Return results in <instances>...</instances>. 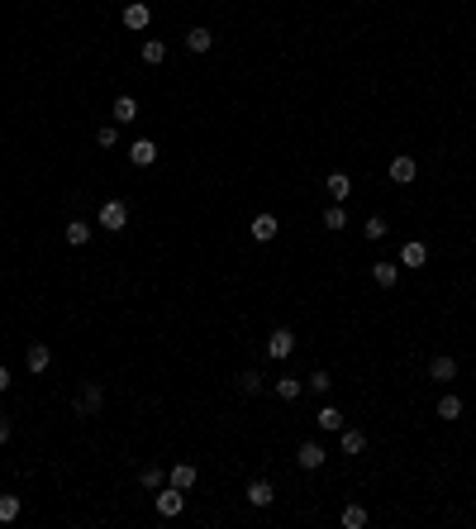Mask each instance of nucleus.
Segmentation results:
<instances>
[{
  "label": "nucleus",
  "mask_w": 476,
  "mask_h": 529,
  "mask_svg": "<svg viewBox=\"0 0 476 529\" xmlns=\"http://www.w3.org/2000/svg\"><path fill=\"white\" fill-rule=\"evenodd\" d=\"M129 162L133 167H153V162H158V143H153V138H133L129 143Z\"/></svg>",
  "instance_id": "f257e3e1"
},
{
  "label": "nucleus",
  "mask_w": 476,
  "mask_h": 529,
  "mask_svg": "<svg viewBox=\"0 0 476 529\" xmlns=\"http://www.w3.org/2000/svg\"><path fill=\"white\" fill-rule=\"evenodd\" d=\"M295 353V334L291 329H272V339H267V358H291Z\"/></svg>",
  "instance_id": "f03ea898"
},
{
  "label": "nucleus",
  "mask_w": 476,
  "mask_h": 529,
  "mask_svg": "<svg viewBox=\"0 0 476 529\" xmlns=\"http://www.w3.org/2000/svg\"><path fill=\"white\" fill-rule=\"evenodd\" d=\"M101 400H105V391H101L96 382H86V386L77 391V415H96V410H101Z\"/></svg>",
  "instance_id": "7ed1b4c3"
},
{
  "label": "nucleus",
  "mask_w": 476,
  "mask_h": 529,
  "mask_svg": "<svg viewBox=\"0 0 476 529\" xmlns=\"http://www.w3.org/2000/svg\"><path fill=\"white\" fill-rule=\"evenodd\" d=\"M415 177H419V162L410 158V153H396V158H391V182H415Z\"/></svg>",
  "instance_id": "20e7f679"
},
{
  "label": "nucleus",
  "mask_w": 476,
  "mask_h": 529,
  "mask_svg": "<svg viewBox=\"0 0 476 529\" xmlns=\"http://www.w3.org/2000/svg\"><path fill=\"white\" fill-rule=\"evenodd\" d=\"M101 224H105V229H124V224H129V205H124V201H105V205H101Z\"/></svg>",
  "instance_id": "39448f33"
},
{
  "label": "nucleus",
  "mask_w": 476,
  "mask_h": 529,
  "mask_svg": "<svg viewBox=\"0 0 476 529\" xmlns=\"http://www.w3.org/2000/svg\"><path fill=\"white\" fill-rule=\"evenodd\" d=\"M181 505H186V491L181 486H167V491L158 496V515L162 520H172V515H181Z\"/></svg>",
  "instance_id": "423d86ee"
},
{
  "label": "nucleus",
  "mask_w": 476,
  "mask_h": 529,
  "mask_svg": "<svg viewBox=\"0 0 476 529\" xmlns=\"http://www.w3.org/2000/svg\"><path fill=\"white\" fill-rule=\"evenodd\" d=\"M295 463H300L305 472H315V468H324V449L310 439V444H300V449H295Z\"/></svg>",
  "instance_id": "0eeeda50"
},
{
  "label": "nucleus",
  "mask_w": 476,
  "mask_h": 529,
  "mask_svg": "<svg viewBox=\"0 0 476 529\" xmlns=\"http://www.w3.org/2000/svg\"><path fill=\"white\" fill-rule=\"evenodd\" d=\"M148 20H153V10H148L143 0L124 5V29H148Z\"/></svg>",
  "instance_id": "6e6552de"
},
{
  "label": "nucleus",
  "mask_w": 476,
  "mask_h": 529,
  "mask_svg": "<svg viewBox=\"0 0 476 529\" xmlns=\"http://www.w3.org/2000/svg\"><path fill=\"white\" fill-rule=\"evenodd\" d=\"M272 496H276V491H272V481H267V477L248 481V505H258V510H262V505H272Z\"/></svg>",
  "instance_id": "1a4fd4ad"
},
{
  "label": "nucleus",
  "mask_w": 476,
  "mask_h": 529,
  "mask_svg": "<svg viewBox=\"0 0 476 529\" xmlns=\"http://www.w3.org/2000/svg\"><path fill=\"white\" fill-rule=\"evenodd\" d=\"M110 115H114V124H133V119H138V101H133V96H119V101L110 106Z\"/></svg>",
  "instance_id": "9d476101"
},
{
  "label": "nucleus",
  "mask_w": 476,
  "mask_h": 529,
  "mask_svg": "<svg viewBox=\"0 0 476 529\" xmlns=\"http://www.w3.org/2000/svg\"><path fill=\"white\" fill-rule=\"evenodd\" d=\"M339 444H343L348 458H357V453L367 449V434H362V429H339Z\"/></svg>",
  "instance_id": "9b49d317"
},
{
  "label": "nucleus",
  "mask_w": 476,
  "mask_h": 529,
  "mask_svg": "<svg viewBox=\"0 0 476 529\" xmlns=\"http://www.w3.org/2000/svg\"><path fill=\"white\" fill-rule=\"evenodd\" d=\"M24 363H29V372H48V363H53V353H48V344H29Z\"/></svg>",
  "instance_id": "f8f14e48"
},
{
  "label": "nucleus",
  "mask_w": 476,
  "mask_h": 529,
  "mask_svg": "<svg viewBox=\"0 0 476 529\" xmlns=\"http://www.w3.org/2000/svg\"><path fill=\"white\" fill-rule=\"evenodd\" d=\"M253 238H258V243H272V238H276V215H258V219H253Z\"/></svg>",
  "instance_id": "ddd939ff"
},
{
  "label": "nucleus",
  "mask_w": 476,
  "mask_h": 529,
  "mask_svg": "<svg viewBox=\"0 0 476 529\" xmlns=\"http://www.w3.org/2000/svg\"><path fill=\"white\" fill-rule=\"evenodd\" d=\"M324 186H329V196H334V201H348V196H352V177H348V172H334Z\"/></svg>",
  "instance_id": "4468645a"
},
{
  "label": "nucleus",
  "mask_w": 476,
  "mask_h": 529,
  "mask_svg": "<svg viewBox=\"0 0 476 529\" xmlns=\"http://www.w3.org/2000/svg\"><path fill=\"white\" fill-rule=\"evenodd\" d=\"M400 263L405 267H424L429 263V248H424V243H405V248H400Z\"/></svg>",
  "instance_id": "2eb2a0df"
},
{
  "label": "nucleus",
  "mask_w": 476,
  "mask_h": 529,
  "mask_svg": "<svg viewBox=\"0 0 476 529\" xmlns=\"http://www.w3.org/2000/svg\"><path fill=\"white\" fill-rule=\"evenodd\" d=\"M210 43H214L210 29H191V34H186V48H191V53H210Z\"/></svg>",
  "instance_id": "dca6fc26"
},
{
  "label": "nucleus",
  "mask_w": 476,
  "mask_h": 529,
  "mask_svg": "<svg viewBox=\"0 0 476 529\" xmlns=\"http://www.w3.org/2000/svg\"><path fill=\"white\" fill-rule=\"evenodd\" d=\"M429 377H433V382H452V377H457V363H452V358H433V363H429Z\"/></svg>",
  "instance_id": "f3484780"
},
{
  "label": "nucleus",
  "mask_w": 476,
  "mask_h": 529,
  "mask_svg": "<svg viewBox=\"0 0 476 529\" xmlns=\"http://www.w3.org/2000/svg\"><path fill=\"white\" fill-rule=\"evenodd\" d=\"M371 277H376V287H396V282H400V267L396 263H376V267H371Z\"/></svg>",
  "instance_id": "a211bd4d"
},
{
  "label": "nucleus",
  "mask_w": 476,
  "mask_h": 529,
  "mask_svg": "<svg viewBox=\"0 0 476 529\" xmlns=\"http://www.w3.org/2000/svg\"><path fill=\"white\" fill-rule=\"evenodd\" d=\"M300 391H305V382H300V377H276V396H281V400H295Z\"/></svg>",
  "instance_id": "6ab92c4d"
},
{
  "label": "nucleus",
  "mask_w": 476,
  "mask_h": 529,
  "mask_svg": "<svg viewBox=\"0 0 476 529\" xmlns=\"http://www.w3.org/2000/svg\"><path fill=\"white\" fill-rule=\"evenodd\" d=\"M172 486L191 491V486H195V468H191V463H177V468H172Z\"/></svg>",
  "instance_id": "aec40b11"
},
{
  "label": "nucleus",
  "mask_w": 476,
  "mask_h": 529,
  "mask_svg": "<svg viewBox=\"0 0 476 529\" xmlns=\"http://www.w3.org/2000/svg\"><path fill=\"white\" fill-rule=\"evenodd\" d=\"M339 520H343V529H362V525H367V510H362V505H343Z\"/></svg>",
  "instance_id": "412c9836"
},
{
  "label": "nucleus",
  "mask_w": 476,
  "mask_h": 529,
  "mask_svg": "<svg viewBox=\"0 0 476 529\" xmlns=\"http://www.w3.org/2000/svg\"><path fill=\"white\" fill-rule=\"evenodd\" d=\"M143 62H153V67L167 62V43H162V38H148V43H143Z\"/></svg>",
  "instance_id": "4be33fe9"
},
{
  "label": "nucleus",
  "mask_w": 476,
  "mask_h": 529,
  "mask_svg": "<svg viewBox=\"0 0 476 529\" xmlns=\"http://www.w3.org/2000/svg\"><path fill=\"white\" fill-rule=\"evenodd\" d=\"M20 496H0V525H10V520H20Z\"/></svg>",
  "instance_id": "5701e85b"
},
{
  "label": "nucleus",
  "mask_w": 476,
  "mask_h": 529,
  "mask_svg": "<svg viewBox=\"0 0 476 529\" xmlns=\"http://www.w3.org/2000/svg\"><path fill=\"white\" fill-rule=\"evenodd\" d=\"M319 429H329V434H339V429H343V415H339L334 405H324V410H319Z\"/></svg>",
  "instance_id": "b1692460"
},
{
  "label": "nucleus",
  "mask_w": 476,
  "mask_h": 529,
  "mask_svg": "<svg viewBox=\"0 0 476 529\" xmlns=\"http://www.w3.org/2000/svg\"><path fill=\"white\" fill-rule=\"evenodd\" d=\"M238 391H243V396H258V391H262V377H258V372H238Z\"/></svg>",
  "instance_id": "393cba45"
},
{
  "label": "nucleus",
  "mask_w": 476,
  "mask_h": 529,
  "mask_svg": "<svg viewBox=\"0 0 476 529\" xmlns=\"http://www.w3.org/2000/svg\"><path fill=\"white\" fill-rule=\"evenodd\" d=\"M86 238H91V229H86V219H72V224H67V243H72V248H81Z\"/></svg>",
  "instance_id": "a878e982"
},
{
  "label": "nucleus",
  "mask_w": 476,
  "mask_h": 529,
  "mask_svg": "<svg viewBox=\"0 0 476 529\" xmlns=\"http://www.w3.org/2000/svg\"><path fill=\"white\" fill-rule=\"evenodd\" d=\"M457 415H462V400H457V396L438 400V420H457Z\"/></svg>",
  "instance_id": "bb28decb"
},
{
  "label": "nucleus",
  "mask_w": 476,
  "mask_h": 529,
  "mask_svg": "<svg viewBox=\"0 0 476 529\" xmlns=\"http://www.w3.org/2000/svg\"><path fill=\"white\" fill-rule=\"evenodd\" d=\"M305 386H310V391H319V396H324V391L334 386V377H329V372H310V377H305Z\"/></svg>",
  "instance_id": "cd10ccee"
},
{
  "label": "nucleus",
  "mask_w": 476,
  "mask_h": 529,
  "mask_svg": "<svg viewBox=\"0 0 476 529\" xmlns=\"http://www.w3.org/2000/svg\"><path fill=\"white\" fill-rule=\"evenodd\" d=\"M343 224H348L343 205H329V210H324V229H343Z\"/></svg>",
  "instance_id": "c85d7f7f"
},
{
  "label": "nucleus",
  "mask_w": 476,
  "mask_h": 529,
  "mask_svg": "<svg viewBox=\"0 0 476 529\" xmlns=\"http://www.w3.org/2000/svg\"><path fill=\"white\" fill-rule=\"evenodd\" d=\"M362 234H367L371 243H376V238H386L391 229H386V219H381V215H371V219H367V229H362Z\"/></svg>",
  "instance_id": "c756f323"
},
{
  "label": "nucleus",
  "mask_w": 476,
  "mask_h": 529,
  "mask_svg": "<svg viewBox=\"0 0 476 529\" xmlns=\"http://www.w3.org/2000/svg\"><path fill=\"white\" fill-rule=\"evenodd\" d=\"M138 481H143L148 491H158V486H162V468H143V472H138Z\"/></svg>",
  "instance_id": "7c9ffc66"
},
{
  "label": "nucleus",
  "mask_w": 476,
  "mask_h": 529,
  "mask_svg": "<svg viewBox=\"0 0 476 529\" xmlns=\"http://www.w3.org/2000/svg\"><path fill=\"white\" fill-rule=\"evenodd\" d=\"M96 143H101V148H114V143H119V133H114V129H101V133H96Z\"/></svg>",
  "instance_id": "2f4dec72"
},
{
  "label": "nucleus",
  "mask_w": 476,
  "mask_h": 529,
  "mask_svg": "<svg viewBox=\"0 0 476 529\" xmlns=\"http://www.w3.org/2000/svg\"><path fill=\"white\" fill-rule=\"evenodd\" d=\"M0 391H10V368H0Z\"/></svg>",
  "instance_id": "473e14b6"
},
{
  "label": "nucleus",
  "mask_w": 476,
  "mask_h": 529,
  "mask_svg": "<svg viewBox=\"0 0 476 529\" xmlns=\"http://www.w3.org/2000/svg\"><path fill=\"white\" fill-rule=\"evenodd\" d=\"M5 439H10V424H5V420H0V444H5Z\"/></svg>",
  "instance_id": "72a5a7b5"
}]
</instances>
